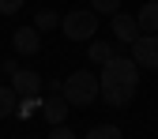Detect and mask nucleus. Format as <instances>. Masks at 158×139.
<instances>
[{
    "mask_svg": "<svg viewBox=\"0 0 158 139\" xmlns=\"http://www.w3.org/2000/svg\"><path fill=\"white\" fill-rule=\"evenodd\" d=\"M11 45H15V53L34 56L38 49H42V30H38V27H19V30L11 34Z\"/></svg>",
    "mask_w": 158,
    "mask_h": 139,
    "instance_id": "obj_5",
    "label": "nucleus"
},
{
    "mask_svg": "<svg viewBox=\"0 0 158 139\" xmlns=\"http://www.w3.org/2000/svg\"><path fill=\"white\" fill-rule=\"evenodd\" d=\"M90 11L94 15H117L121 11V0H90Z\"/></svg>",
    "mask_w": 158,
    "mask_h": 139,
    "instance_id": "obj_14",
    "label": "nucleus"
},
{
    "mask_svg": "<svg viewBox=\"0 0 158 139\" xmlns=\"http://www.w3.org/2000/svg\"><path fill=\"white\" fill-rule=\"evenodd\" d=\"M23 8V0H0V15H15Z\"/></svg>",
    "mask_w": 158,
    "mask_h": 139,
    "instance_id": "obj_15",
    "label": "nucleus"
},
{
    "mask_svg": "<svg viewBox=\"0 0 158 139\" xmlns=\"http://www.w3.org/2000/svg\"><path fill=\"white\" fill-rule=\"evenodd\" d=\"M34 27H38V30H53V27H60V15L49 11V8H42V11L34 15Z\"/></svg>",
    "mask_w": 158,
    "mask_h": 139,
    "instance_id": "obj_13",
    "label": "nucleus"
},
{
    "mask_svg": "<svg viewBox=\"0 0 158 139\" xmlns=\"http://www.w3.org/2000/svg\"><path fill=\"white\" fill-rule=\"evenodd\" d=\"M132 60L147 68V72H158V34H139L132 42Z\"/></svg>",
    "mask_w": 158,
    "mask_h": 139,
    "instance_id": "obj_4",
    "label": "nucleus"
},
{
    "mask_svg": "<svg viewBox=\"0 0 158 139\" xmlns=\"http://www.w3.org/2000/svg\"><path fill=\"white\" fill-rule=\"evenodd\" d=\"M64 102L68 105H79V109H83V105H90L94 102V98H102V83H98V75L94 72H72L68 79H64Z\"/></svg>",
    "mask_w": 158,
    "mask_h": 139,
    "instance_id": "obj_2",
    "label": "nucleus"
},
{
    "mask_svg": "<svg viewBox=\"0 0 158 139\" xmlns=\"http://www.w3.org/2000/svg\"><path fill=\"white\" fill-rule=\"evenodd\" d=\"M15 105H19V94H15L11 87H0V121H4V117H11Z\"/></svg>",
    "mask_w": 158,
    "mask_h": 139,
    "instance_id": "obj_11",
    "label": "nucleus"
},
{
    "mask_svg": "<svg viewBox=\"0 0 158 139\" xmlns=\"http://www.w3.org/2000/svg\"><path fill=\"white\" fill-rule=\"evenodd\" d=\"M11 90L19 98H38L42 94V75L38 72H11Z\"/></svg>",
    "mask_w": 158,
    "mask_h": 139,
    "instance_id": "obj_6",
    "label": "nucleus"
},
{
    "mask_svg": "<svg viewBox=\"0 0 158 139\" xmlns=\"http://www.w3.org/2000/svg\"><path fill=\"white\" fill-rule=\"evenodd\" d=\"M60 30H64V38L68 42H90L94 38V30H98V15L94 11H68L64 19H60Z\"/></svg>",
    "mask_w": 158,
    "mask_h": 139,
    "instance_id": "obj_3",
    "label": "nucleus"
},
{
    "mask_svg": "<svg viewBox=\"0 0 158 139\" xmlns=\"http://www.w3.org/2000/svg\"><path fill=\"white\" fill-rule=\"evenodd\" d=\"M68 102H64V94H49V98H42V117L56 128V124H64V117H68Z\"/></svg>",
    "mask_w": 158,
    "mask_h": 139,
    "instance_id": "obj_8",
    "label": "nucleus"
},
{
    "mask_svg": "<svg viewBox=\"0 0 158 139\" xmlns=\"http://www.w3.org/2000/svg\"><path fill=\"white\" fill-rule=\"evenodd\" d=\"M113 56H117V49H113L109 42H98V38H90V42H87V60L106 64V60H113Z\"/></svg>",
    "mask_w": 158,
    "mask_h": 139,
    "instance_id": "obj_10",
    "label": "nucleus"
},
{
    "mask_svg": "<svg viewBox=\"0 0 158 139\" xmlns=\"http://www.w3.org/2000/svg\"><path fill=\"white\" fill-rule=\"evenodd\" d=\"M113 38H117L121 45H132L135 38H139V23H135V15L117 11V15H113Z\"/></svg>",
    "mask_w": 158,
    "mask_h": 139,
    "instance_id": "obj_7",
    "label": "nucleus"
},
{
    "mask_svg": "<svg viewBox=\"0 0 158 139\" xmlns=\"http://www.w3.org/2000/svg\"><path fill=\"white\" fill-rule=\"evenodd\" d=\"M87 139H124V135H121L117 124H94V128L87 132Z\"/></svg>",
    "mask_w": 158,
    "mask_h": 139,
    "instance_id": "obj_12",
    "label": "nucleus"
},
{
    "mask_svg": "<svg viewBox=\"0 0 158 139\" xmlns=\"http://www.w3.org/2000/svg\"><path fill=\"white\" fill-rule=\"evenodd\" d=\"M135 23H139V30H147V34H158V0H147V4L139 8V15H135Z\"/></svg>",
    "mask_w": 158,
    "mask_h": 139,
    "instance_id": "obj_9",
    "label": "nucleus"
},
{
    "mask_svg": "<svg viewBox=\"0 0 158 139\" xmlns=\"http://www.w3.org/2000/svg\"><path fill=\"white\" fill-rule=\"evenodd\" d=\"M98 83H102V98L109 105H128L135 98V83H139V64L132 60V56H121L117 53L113 60L102 64V75H98Z\"/></svg>",
    "mask_w": 158,
    "mask_h": 139,
    "instance_id": "obj_1",
    "label": "nucleus"
},
{
    "mask_svg": "<svg viewBox=\"0 0 158 139\" xmlns=\"http://www.w3.org/2000/svg\"><path fill=\"white\" fill-rule=\"evenodd\" d=\"M49 139H75V132H72V128H64V124H56V128L49 132Z\"/></svg>",
    "mask_w": 158,
    "mask_h": 139,
    "instance_id": "obj_16",
    "label": "nucleus"
}]
</instances>
